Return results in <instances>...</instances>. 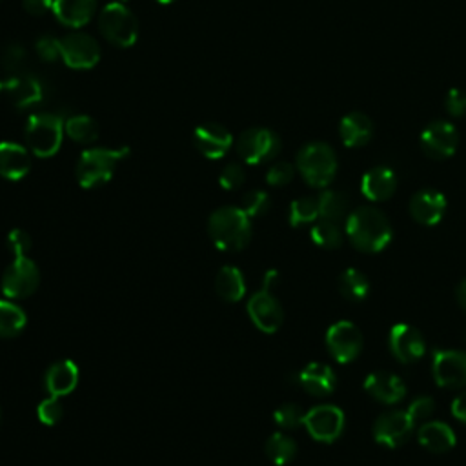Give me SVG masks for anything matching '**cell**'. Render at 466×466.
<instances>
[{
  "instance_id": "obj_1",
  "label": "cell",
  "mask_w": 466,
  "mask_h": 466,
  "mask_svg": "<svg viewBox=\"0 0 466 466\" xmlns=\"http://www.w3.org/2000/svg\"><path fill=\"white\" fill-rule=\"evenodd\" d=\"M8 244L15 258L3 275V293L8 299L30 297L37 292L40 283L38 268L28 257V251L31 248V237L24 230L15 228L8 235Z\"/></svg>"
},
{
  "instance_id": "obj_2",
  "label": "cell",
  "mask_w": 466,
  "mask_h": 466,
  "mask_svg": "<svg viewBox=\"0 0 466 466\" xmlns=\"http://www.w3.org/2000/svg\"><path fill=\"white\" fill-rule=\"evenodd\" d=\"M346 233L357 250L367 253L383 251L394 235L386 216L372 206H362L348 217Z\"/></svg>"
},
{
  "instance_id": "obj_3",
  "label": "cell",
  "mask_w": 466,
  "mask_h": 466,
  "mask_svg": "<svg viewBox=\"0 0 466 466\" xmlns=\"http://www.w3.org/2000/svg\"><path fill=\"white\" fill-rule=\"evenodd\" d=\"M208 232L214 244L223 251H239L251 239V223L242 208L226 206L212 214Z\"/></svg>"
},
{
  "instance_id": "obj_4",
  "label": "cell",
  "mask_w": 466,
  "mask_h": 466,
  "mask_svg": "<svg viewBox=\"0 0 466 466\" xmlns=\"http://www.w3.org/2000/svg\"><path fill=\"white\" fill-rule=\"evenodd\" d=\"M130 155V148H91L86 149L77 163V181L82 188L91 190L110 182L121 161Z\"/></svg>"
},
{
  "instance_id": "obj_5",
  "label": "cell",
  "mask_w": 466,
  "mask_h": 466,
  "mask_svg": "<svg viewBox=\"0 0 466 466\" xmlns=\"http://www.w3.org/2000/svg\"><path fill=\"white\" fill-rule=\"evenodd\" d=\"M64 137V119L57 114H35L26 123V144L37 157H54Z\"/></svg>"
},
{
  "instance_id": "obj_6",
  "label": "cell",
  "mask_w": 466,
  "mask_h": 466,
  "mask_svg": "<svg viewBox=\"0 0 466 466\" xmlns=\"http://www.w3.org/2000/svg\"><path fill=\"white\" fill-rule=\"evenodd\" d=\"M297 168L309 186L326 188L337 172L335 153L325 142L306 144L297 155Z\"/></svg>"
},
{
  "instance_id": "obj_7",
  "label": "cell",
  "mask_w": 466,
  "mask_h": 466,
  "mask_svg": "<svg viewBox=\"0 0 466 466\" xmlns=\"http://www.w3.org/2000/svg\"><path fill=\"white\" fill-rule=\"evenodd\" d=\"M98 28L106 40L119 47H131L139 37V22L123 3H110L98 15Z\"/></svg>"
},
{
  "instance_id": "obj_8",
  "label": "cell",
  "mask_w": 466,
  "mask_h": 466,
  "mask_svg": "<svg viewBox=\"0 0 466 466\" xmlns=\"http://www.w3.org/2000/svg\"><path fill=\"white\" fill-rule=\"evenodd\" d=\"M281 149L279 137L267 128L246 130L237 140V153L248 165H263L272 161Z\"/></svg>"
},
{
  "instance_id": "obj_9",
  "label": "cell",
  "mask_w": 466,
  "mask_h": 466,
  "mask_svg": "<svg viewBox=\"0 0 466 466\" xmlns=\"http://www.w3.org/2000/svg\"><path fill=\"white\" fill-rule=\"evenodd\" d=\"M304 427L316 441L334 443L344 430V413L334 404H319L306 411Z\"/></svg>"
},
{
  "instance_id": "obj_10",
  "label": "cell",
  "mask_w": 466,
  "mask_h": 466,
  "mask_svg": "<svg viewBox=\"0 0 466 466\" xmlns=\"http://www.w3.org/2000/svg\"><path fill=\"white\" fill-rule=\"evenodd\" d=\"M326 346L337 362L346 365L359 357L362 350V334L353 323L339 321L328 328Z\"/></svg>"
},
{
  "instance_id": "obj_11",
  "label": "cell",
  "mask_w": 466,
  "mask_h": 466,
  "mask_svg": "<svg viewBox=\"0 0 466 466\" xmlns=\"http://www.w3.org/2000/svg\"><path fill=\"white\" fill-rule=\"evenodd\" d=\"M248 316L251 323L265 334H274L284 321V312L270 290L261 288L248 301Z\"/></svg>"
},
{
  "instance_id": "obj_12",
  "label": "cell",
  "mask_w": 466,
  "mask_h": 466,
  "mask_svg": "<svg viewBox=\"0 0 466 466\" xmlns=\"http://www.w3.org/2000/svg\"><path fill=\"white\" fill-rule=\"evenodd\" d=\"M63 61L73 70H89L100 59V47L97 40L86 33L75 31L61 38Z\"/></svg>"
},
{
  "instance_id": "obj_13",
  "label": "cell",
  "mask_w": 466,
  "mask_h": 466,
  "mask_svg": "<svg viewBox=\"0 0 466 466\" xmlns=\"http://www.w3.org/2000/svg\"><path fill=\"white\" fill-rule=\"evenodd\" d=\"M434 379L443 388L466 386V352L439 350L434 353Z\"/></svg>"
},
{
  "instance_id": "obj_14",
  "label": "cell",
  "mask_w": 466,
  "mask_h": 466,
  "mask_svg": "<svg viewBox=\"0 0 466 466\" xmlns=\"http://www.w3.org/2000/svg\"><path fill=\"white\" fill-rule=\"evenodd\" d=\"M459 144L457 130L452 123L446 121H436L428 124L421 133V146L423 151L430 159L443 161L452 157Z\"/></svg>"
},
{
  "instance_id": "obj_15",
  "label": "cell",
  "mask_w": 466,
  "mask_h": 466,
  "mask_svg": "<svg viewBox=\"0 0 466 466\" xmlns=\"http://www.w3.org/2000/svg\"><path fill=\"white\" fill-rule=\"evenodd\" d=\"M388 344H390L392 353L397 357V360L404 362V365L418 362L427 352L423 334L418 328H413L406 323H399V325L392 326Z\"/></svg>"
},
{
  "instance_id": "obj_16",
  "label": "cell",
  "mask_w": 466,
  "mask_h": 466,
  "mask_svg": "<svg viewBox=\"0 0 466 466\" xmlns=\"http://www.w3.org/2000/svg\"><path fill=\"white\" fill-rule=\"evenodd\" d=\"M413 427H416V423H413L408 410L388 411L383 413V416L374 423V439L386 448H397L404 445Z\"/></svg>"
},
{
  "instance_id": "obj_17",
  "label": "cell",
  "mask_w": 466,
  "mask_h": 466,
  "mask_svg": "<svg viewBox=\"0 0 466 466\" xmlns=\"http://www.w3.org/2000/svg\"><path fill=\"white\" fill-rule=\"evenodd\" d=\"M3 89L12 98L13 105L19 110H28L42 105L46 98V86L44 82L30 73L12 75L8 80L3 82Z\"/></svg>"
},
{
  "instance_id": "obj_18",
  "label": "cell",
  "mask_w": 466,
  "mask_h": 466,
  "mask_svg": "<svg viewBox=\"0 0 466 466\" xmlns=\"http://www.w3.org/2000/svg\"><path fill=\"white\" fill-rule=\"evenodd\" d=\"M195 146L197 149L204 155L206 159H223L225 155L230 151L233 146V137L232 133L217 124V123H206L195 130Z\"/></svg>"
},
{
  "instance_id": "obj_19",
  "label": "cell",
  "mask_w": 466,
  "mask_h": 466,
  "mask_svg": "<svg viewBox=\"0 0 466 466\" xmlns=\"http://www.w3.org/2000/svg\"><path fill=\"white\" fill-rule=\"evenodd\" d=\"M446 212V199L436 190H421L410 200V214L423 226H436Z\"/></svg>"
},
{
  "instance_id": "obj_20",
  "label": "cell",
  "mask_w": 466,
  "mask_h": 466,
  "mask_svg": "<svg viewBox=\"0 0 466 466\" xmlns=\"http://www.w3.org/2000/svg\"><path fill=\"white\" fill-rule=\"evenodd\" d=\"M297 381L309 395L316 397L330 395L337 385L335 372L325 362H309L306 369L299 372Z\"/></svg>"
},
{
  "instance_id": "obj_21",
  "label": "cell",
  "mask_w": 466,
  "mask_h": 466,
  "mask_svg": "<svg viewBox=\"0 0 466 466\" xmlns=\"http://www.w3.org/2000/svg\"><path fill=\"white\" fill-rule=\"evenodd\" d=\"M31 170L30 151L17 142H0V175L8 181H21Z\"/></svg>"
},
{
  "instance_id": "obj_22",
  "label": "cell",
  "mask_w": 466,
  "mask_h": 466,
  "mask_svg": "<svg viewBox=\"0 0 466 466\" xmlns=\"http://www.w3.org/2000/svg\"><path fill=\"white\" fill-rule=\"evenodd\" d=\"M365 390L379 402L395 404L404 399L406 386L404 383L388 372H372L365 381Z\"/></svg>"
},
{
  "instance_id": "obj_23",
  "label": "cell",
  "mask_w": 466,
  "mask_h": 466,
  "mask_svg": "<svg viewBox=\"0 0 466 466\" xmlns=\"http://www.w3.org/2000/svg\"><path fill=\"white\" fill-rule=\"evenodd\" d=\"M79 385V369L73 360H59L46 374V390L54 397L72 394Z\"/></svg>"
},
{
  "instance_id": "obj_24",
  "label": "cell",
  "mask_w": 466,
  "mask_h": 466,
  "mask_svg": "<svg viewBox=\"0 0 466 466\" xmlns=\"http://www.w3.org/2000/svg\"><path fill=\"white\" fill-rule=\"evenodd\" d=\"M97 0H54V15L68 28L86 26L95 12Z\"/></svg>"
},
{
  "instance_id": "obj_25",
  "label": "cell",
  "mask_w": 466,
  "mask_h": 466,
  "mask_svg": "<svg viewBox=\"0 0 466 466\" xmlns=\"http://www.w3.org/2000/svg\"><path fill=\"white\" fill-rule=\"evenodd\" d=\"M397 188V177L395 174L386 168V166H377L372 168L370 172L365 174L360 182V190L365 193V197H369L370 200H386L394 195Z\"/></svg>"
},
{
  "instance_id": "obj_26",
  "label": "cell",
  "mask_w": 466,
  "mask_h": 466,
  "mask_svg": "<svg viewBox=\"0 0 466 466\" xmlns=\"http://www.w3.org/2000/svg\"><path fill=\"white\" fill-rule=\"evenodd\" d=\"M339 133H341L344 146L359 148V146H365L372 139L374 124L365 114L353 112V114H348L346 117H343V121L339 124Z\"/></svg>"
},
{
  "instance_id": "obj_27",
  "label": "cell",
  "mask_w": 466,
  "mask_h": 466,
  "mask_svg": "<svg viewBox=\"0 0 466 466\" xmlns=\"http://www.w3.org/2000/svg\"><path fill=\"white\" fill-rule=\"evenodd\" d=\"M418 437L421 446L434 453H445L455 446V434L446 423L441 421H428L421 425Z\"/></svg>"
},
{
  "instance_id": "obj_28",
  "label": "cell",
  "mask_w": 466,
  "mask_h": 466,
  "mask_svg": "<svg viewBox=\"0 0 466 466\" xmlns=\"http://www.w3.org/2000/svg\"><path fill=\"white\" fill-rule=\"evenodd\" d=\"M216 292L228 302H239L246 293L244 275L235 267H225L216 277Z\"/></svg>"
},
{
  "instance_id": "obj_29",
  "label": "cell",
  "mask_w": 466,
  "mask_h": 466,
  "mask_svg": "<svg viewBox=\"0 0 466 466\" xmlns=\"http://www.w3.org/2000/svg\"><path fill=\"white\" fill-rule=\"evenodd\" d=\"M26 314L12 301H0V337H15L26 328Z\"/></svg>"
},
{
  "instance_id": "obj_30",
  "label": "cell",
  "mask_w": 466,
  "mask_h": 466,
  "mask_svg": "<svg viewBox=\"0 0 466 466\" xmlns=\"http://www.w3.org/2000/svg\"><path fill=\"white\" fill-rule=\"evenodd\" d=\"M339 292L344 299L359 302L367 299L370 292V284L365 274H360L355 268H348L339 277Z\"/></svg>"
},
{
  "instance_id": "obj_31",
  "label": "cell",
  "mask_w": 466,
  "mask_h": 466,
  "mask_svg": "<svg viewBox=\"0 0 466 466\" xmlns=\"http://www.w3.org/2000/svg\"><path fill=\"white\" fill-rule=\"evenodd\" d=\"M319 217L323 221L337 223L348 212V197L343 191L326 190L319 195Z\"/></svg>"
},
{
  "instance_id": "obj_32",
  "label": "cell",
  "mask_w": 466,
  "mask_h": 466,
  "mask_svg": "<svg viewBox=\"0 0 466 466\" xmlns=\"http://www.w3.org/2000/svg\"><path fill=\"white\" fill-rule=\"evenodd\" d=\"M66 135L80 144H91L98 137V124L89 115H72L64 123Z\"/></svg>"
},
{
  "instance_id": "obj_33",
  "label": "cell",
  "mask_w": 466,
  "mask_h": 466,
  "mask_svg": "<svg viewBox=\"0 0 466 466\" xmlns=\"http://www.w3.org/2000/svg\"><path fill=\"white\" fill-rule=\"evenodd\" d=\"M295 453H297V445H295V441H293L290 436H286V434L277 432V434H274V436L268 439V443H267V455H268V459H270L274 464H277V466H284V464H288L290 461H293Z\"/></svg>"
},
{
  "instance_id": "obj_34",
  "label": "cell",
  "mask_w": 466,
  "mask_h": 466,
  "mask_svg": "<svg viewBox=\"0 0 466 466\" xmlns=\"http://www.w3.org/2000/svg\"><path fill=\"white\" fill-rule=\"evenodd\" d=\"M319 217V200L312 197H302L292 202L290 206V225L302 226L308 223H314Z\"/></svg>"
},
{
  "instance_id": "obj_35",
  "label": "cell",
  "mask_w": 466,
  "mask_h": 466,
  "mask_svg": "<svg viewBox=\"0 0 466 466\" xmlns=\"http://www.w3.org/2000/svg\"><path fill=\"white\" fill-rule=\"evenodd\" d=\"M0 64L6 72H10L12 75H19L24 73L26 64H28V51L22 44H8L3 47V54H0Z\"/></svg>"
},
{
  "instance_id": "obj_36",
  "label": "cell",
  "mask_w": 466,
  "mask_h": 466,
  "mask_svg": "<svg viewBox=\"0 0 466 466\" xmlns=\"http://www.w3.org/2000/svg\"><path fill=\"white\" fill-rule=\"evenodd\" d=\"M309 235H312V241L321 246V248H339L343 244V232L339 230L337 223H332V221H323L318 223L312 232H309Z\"/></svg>"
},
{
  "instance_id": "obj_37",
  "label": "cell",
  "mask_w": 466,
  "mask_h": 466,
  "mask_svg": "<svg viewBox=\"0 0 466 466\" xmlns=\"http://www.w3.org/2000/svg\"><path fill=\"white\" fill-rule=\"evenodd\" d=\"M304 416H306V413L302 411L301 406H297V404H283L281 408L275 410L274 419H275L279 428L293 430V428L304 425Z\"/></svg>"
},
{
  "instance_id": "obj_38",
  "label": "cell",
  "mask_w": 466,
  "mask_h": 466,
  "mask_svg": "<svg viewBox=\"0 0 466 466\" xmlns=\"http://www.w3.org/2000/svg\"><path fill=\"white\" fill-rule=\"evenodd\" d=\"M241 208L246 212V216L250 219L251 217H258V216H265L268 212V208H270V197L263 190H253V191L244 195Z\"/></svg>"
},
{
  "instance_id": "obj_39",
  "label": "cell",
  "mask_w": 466,
  "mask_h": 466,
  "mask_svg": "<svg viewBox=\"0 0 466 466\" xmlns=\"http://www.w3.org/2000/svg\"><path fill=\"white\" fill-rule=\"evenodd\" d=\"M37 413H38L40 423H44V425H47V427H54V425H57V423L63 419V416H64V406H63V402L59 401V397L49 395V397H46V399L38 404Z\"/></svg>"
},
{
  "instance_id": "obj_40",
  "label": "cell",
  "mask_w": 466,
  "mask_h": 466,
  "mask_svg": "<svg viewBox=\"0 0 466 466\" xmlns=\"http://www.w3.org/2000/svg\"><path fill=\"white\" fill-rule=\"evenodd\" d=\"M35 49L44 63H57L59 59H63L61 38L57 37H51V35L40 37L35 44Z\"/></svg>"
},
{
  "instance_id": "obj_41",
  "label": "cell",
  "mask_w": 466,
  "mask_h": 466,
  "mask_svg": "<svg viewBox=\"0 0 466 466\" xmlns=\"http://www.w3.org/2000/svg\"><path fill=\"white\" fill-rule=\"evenodd\" d=\"M219 184H221V188H225L228 191L241 188L244 184V170L235 163L225 166L219 175Z\"/></svg>"
},
{
  "instance_id": "obj_42",
  "label": "cell",
  "mask_w": 466,
  "mask_h": 466,
  "mask_svg": "<svg viewBox=\"0 0 466 466\" xmlns=\"http://www.w3.org/2000/svg\"><path fill=\"white\" fill-rule=\"evenodd\" d=\"M434 410H436V404H434L432 397H418L416 401H413L408 406V413H410L413 423H416V425L425 421V419H428L434 413Z\"/></svg>"
},
{
  "instance_id": "obj_43",
  "label": "cell",
  "mask_w": 466,
  "mask_h": 466,
  "mask_svg": "<svg viewBox=\"0 0 466 466\" xmlns=\"http://www.w3.org/2000/svg\"><path fill=\"white\" fill-rule=\"evenodd\" d=\"M293 175H295V170L290 163H277L268 170L267 181L272 186H286L288 182H292Z\"/></svg>"
},
{
  "instance_id": "obj_44",
  "label": "cell",
  "mask_w": 466,
  "mask_h": 466,
  "mask_svg": "<svg viewBox=\"0 0 466 466\" xmlns=\"http://www.w3.org/2000/svg\"><path fill=\"white\" fill-rule=\"evenodd\" d=\"M445 106H446V112H448L450 115H453V117H462V115L466 114V93L461 91V89H457V88L450 89L448 95H446Z\"/></svg>"
},
{
  "instance_id": "obj_45",
  "label": "cell",
  "mask_w": 466,
  "mask_h": 466,
  "mask_svg": "<svg viewBox=\"0 0 466 466\" xmlns=\"http://www.w3.org/2000/svg\"><path fill=\"white\" fill-rule=\"evenodd\" d=\"M22 6L30 15L40 17L54 10V0H22Z\"/></svg>"
},
{
  "instance_id": "obj_46",
  "label": "cell",
  "mask_w": 466,
  "mask_h": 466,
  "mask_svg": "<svg viewBox=\"0 0 466 466\" xmlns=\"http://www.w3.org/2000/svg\"><path fill=\"white\" fill-rule=\"evenodd\" d=\"M452 413L455 419H459L461 423L466 425V392L461 394L459 397H455V401L452 402Z\"/></svg>"
},
{
  "instance_id": "obj_47",
  "label": "cell",
  "mask_w": 466,
  "mask_h": 466,
  "mask_svg": "<svg viewBox=\"0 0 466 466\" xmlns=\"http://www.w3.org/2000/svg\"><path fill=\"white\" fill-rule=\"evenodd\" d=\"M277 283H279V274H277V270H268V272L265 274V279H263V288L272 292V290L277 286Z\"/></svg>"
},
{
  "instance_id": "obj_48",
  "label": "cell",
  "mask_w": 466,
  "mask_h": 466,
  "mask_svg": "<svg viewBox=\"0 0 466 466\" xmlns=\"http://www.w3.org/2000/svg\"><path fill=\"white\" fill-rule=\"evenodd\" d=\"M455 297H457V302L461 304V308L466 309V279L459 283V286L455 290Z\"/></svg>"
},
{
  "instance_id": "obj_49",
  "label": "cell",
  "mask_w": 466,
  "mask_h": 466,
  "mask_svg": "<svg viewBox=\"0 0 466 466\" xmlns=\"http://www.w3.org/2000/svg\"><path fill=\"white\" fill-rule=\"evenodd\" d=\"M157 3H161V4H172L174 0H157Z\"/></svg>"
},
{
  "instance_id": "obj_50",
  "label": "cell",
  "mask_w": 466,
  "mask_h": 466,
  "mask_svg": "<svg viewBox=\"0 0 466 466\" xmlns=\"http://www.w3.org/2000/svg\"><path fill=\"white\" fill-rule=\"evenodd\" d=\"M119 3H123V4H126V3H128V0H119Z\"/></svg>"
},
{
  "instance_id": "obj_51",
  "label": "cell",
  "mask_w": 466,
  "mask_h": 466,
  "mask_svg": "<svg viewBox=\"0 0 466 466\" xmlns=\"http://www.w3.org/2000/svg\"><path fill=\"white\" fill-rule=\"evenodd\" d=\"M0 91H3V82H0Z\"/></svg>"
}]
</instances>
